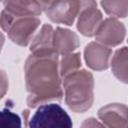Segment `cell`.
Segmentation results:
<instances>
[{"label": "cell", "instance_id": "cell-1", "mask_svg": "<svg viewBox=\"0 0 128 128\" xmlns=\"http://www.w3.org/2000/svg\"><path fill=\"white\" fill-rule=\"evenodd\" d=\"M25 86L28 92L27 105L36 108L63 97L62 78L57 53L28 56L24 64Z\"/></svg>", "mask_w": 128, "mask_h": 128}, {"label": "cell", "instance_id": "cell-2", "mask_svg": "<svg viewBox=\"0 0 128 128\" xmlns=\"http://www.w3.org/2000/svg\"><path fill=\"white\" fill-rule=\"evenodd\" d=\"M65 103L75 113L91 108L94 101V77L85 69H78L62 78Z\"/></svg>", "mask_w": 128, "mask_h": 128}, {"label": "cell", "instance_id": "cell-3", "mask_svg": "<svg viewBox=\"0 0 128 128\" xmlns=\"http://www.w3.org/2000/svg\"><path fill=\"white\" fill-rule=\"evenodd\" d=\"M31 128H71L72 120L67 112L56 103H45L38 106L35 113L29 119Z\"/></svg>", "mask_w": 128, "mask_h": 128}, {"label": "cell", "instance_id": "cell-4", "mask_svg": "<svg viewBox=\"0 0 128 128\" xmlns=\"http://www.w3.org/2000/svg\"><path fill=\"white\" fill-rule=\"evenodd\" d=\"M40 24L41 21L36 16L18 17L14 19L6 33L13 43L25 47L34 38L33 36Z\"/></svg>", "mask_w": 128, "mask_h": 128}, {"label": "cell", "instance_id": "cell-5", "mask_svg": "<svg viewBox=\"0 0 128 128\" xmlns=\"http://www.w3.org/2000/svg\"><path fill=\"white\" fill-rule=\"evenodd\" d=\"M45 13L50 21L71 26L80 13V4L78 0H56Z\"/></svg>", "mask_w": 128, "mask_h": 128}, {"label": "cell", "instance_id": "cell-6", "mask_svg": "<svg viewBox=\"0 0 128 128\" xmlns=\"http://www.w3.org/2000/svg\"><path fill=\"white\" fill-rule=\"evenodd\" d=\"M125 35V25L116 18L109 17L103 20L95 35V39L107 47H115L123 42Z\"/></svg>", "mask_w": 128, "mask_h": 128}, {"label": "cell", "instance_id": "cell-7", "mask_svg": "<svg viewBox=\"0 0 128 128\" xmlns=\"http://www.w3.org/2000/svg\"><path fill=\"white\" fill-rule=\"evenodd\" d=\"M112 50L97 41L90 42L84 49V60L86 65L95 71H103L109 68Z\"/></svg>", "mask_w": 128, "mask_h": 128}, {"label": "cell", "instance_id": "cell-8", "mask_svg": "<svg viewBox=\"0 0 128 128\" xmlns=\"http://www.w3.org/2000/svg\"><path fill=\"white\" fill-rule=\"evenodd\" d=\"M98 118L104 126L111 128L128 127V106L122 103H110L98 110Z\"/></svg>", "mask_w": 128, "mask_h": 128}, {"label": "cell", "instance_id": "cell-9", "mask_svg": "<svg viewBox=\"0 0 128 128\" xmlns=\"http://www.w3.org/2000/svg\"><path fill=\"white\" fill-rule=\"evenodd\" d=\"M77 18V29L86 37L95 36L103 22L102 13L97 7L82 10Z\"/></svg>", "mask_w": 128, "mask_h": 128}, {"label": "cell", "instance_id": "cell-10", "mask_svg": "<svg viewBox=\"0 0 128 128\" xmlns=\"http://www.w3.org/2000/svg\"><path fill=\"white\" fill-rule=\"evenodd\" d=\"M54 29L50 24H43L30 44V52L36 55L56 53L53 44Z\"/></svg>", "mask_w": 128, "mask_h": 128}, {"label": "cell", "instance_id": "cell-11", "mask_svg": "<svg viewBox=\"0 0 128 128\" xmlns=\"http://www.w3.org/2000/svg\"><path fill=\"white\" fill-rule=\"evenodd\" d=\"M53 44L55 52L58 55H63L76 50L80 45V41L78 35L72 30L57 27L54 30Z\"/></svg>", "mask_w": 128, "mask_h": 128}, {"label": "cell", "instance_id": "cell-12", "mask_svg": "<svg viewBox=\"0 0 128 128\" xmlns=\"http://www.w3.org/2000/svg\"><path fill=\"white\" fill-rule=\"evenodd\" d=\"M4 9L14 17L39 16L44 10L36 0H3Z\"/></svg>", "mask_w": 128, "mask_h": 128}, {"label": "cell", "instance_id": "cell-13", "mask_svg": "<svg viewBox=\"0 0 128 128\" xmlns=\"http://www.w3.org/2000/svg\"><path fill=\"white\" fill-rule=\"evenodd\" d=\"M110 66L113 75L120 82L128 84V47H122L114 52Z\"/></svg>", "mask_w": 128, "mask_h": 128}, {"label": "cell", "instance_id": "cell-14", "mask_svg": "<svg viewBox=\"0 0 128 128\" xmlns=\"http://www.w3.org/2000/svg\"><path fill=\"white\" fill-rule=\"evenodd\" d=\"M101 6L111 17L125 18L128 16V0H101Z\"/></svg>", "mask_w": 128, "mask_h": 128}, {"label": "cell", "instance_id": "cell-15", "mask_svg": "<svg viewBox=\"0 0 128 128\" xmlns=\"http://www.w3.org/2000/svg\"><path fill=\"white\" fill-rule=\"evenodd\" d=\"M81 67V54L79 52H71L63 54L59 61V70L61 78L78 70Z\"/></svg>", "mask_w": 128, "mask_h": 128}, {"label": "cell", "instance_id": "cell-16", "mask_svg": "<svg viewBox=\"0 0 128 128\" xmlns=\"http://www.w3.org/2000/svg\"><path fill=\"white\" fill-rule=\"evenodd\" d=\"M0 126L5 128L11 127H21V119L20 117L10 111L8 108H4L1 111V118H0Z\"/></svg>", "mask_w": 128, "mask_h": 128}, {"label": "cell", "instance_id": "cell-17", "mask_svg": "<svg viewBox=\"0 0 128 128\" xmlns=\"http://www.w3.org/2000/svg\"><path fill=\"white\" fill-rule=\"evenodd\" d=\"M80 4V12L84 9L87 8H92V7H97V2L96 0H78Z\"/></svg>", "mask_w": 128, "mask_h": 128}, {"label": "cell", "instance_id": "cell-18", "mask_svg": "<svg viewBox=\"0 0 128 128\" xmlns=\"http://www.w3.org/2000/svg\"><path fill=\"white\" fill-rule=\"evenodd\" d=\"M96 126H104L103 123H99L95 118H88L82 124V127H96Z\"/></svg>", "mask_w": 128, "mask_h": 128}, {"label": "cell", "instance_id": "cell-19", "mask_svg": "<svg viewBox=\"0 0 128 128\" xmlns=\"http://www.w3.org/2000/svg\"><path fill=\"white\" fill-rule=\"evenodd\" d=\"M39 4H40V6L43 8V10L45 11L49 6H51L56 0H36Z\"/></svg>", "mask_w": 128, "mask_h": 128}, {"label": "cell", "instance_id": "cell-20", "mask_svg": "<svg viewBox=\"0 0 128 128\" xmlns=\"http://www.w3.org/2000/svg\"><path fill=\"white\" fill-rule=\"evenodd\" d=\"M2 83H1V88H2V92H1V97H3L4 96V94H5V92H6V89L8 88V86L6 87L5 86V82H6V75H5V72L4 71H2V81H1Z\"/></svg>", "mask_w": 128, "mask_h": 128}]
</instances>
